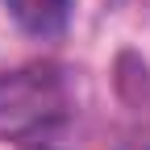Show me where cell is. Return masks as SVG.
I'll list each match as a JSON object with an SVG mask.
<instances>
[{"instance_id":"cell-2","label":"cell","mask_w":150,"mask_h":150,"mask_svg":"<svg viewBox=\"0 0 150 150\" xmlns=\"http://www.w3.org/2000/svg\"><path fill=\"white\" fill-rule=\"evenodd\" d=\"M4 8L17 25L33 38H46V33H59L67 25V13H71V0H4Z\"/></svg>"},{"instance_id":"cell-1","label":"cell","mask_w":150,"mask_h":150,"mask_svg":"<svg viewBox=\"0 0 150 150\" xmlns=\"http://www.w3.org/2000/svg\"><path fill=\"white\" fill-rule=\"evenodd\" d=\"M67 112L63 79L42 67L0 75V138H29L42 134Z\"/></svg>"}]
</instances>
